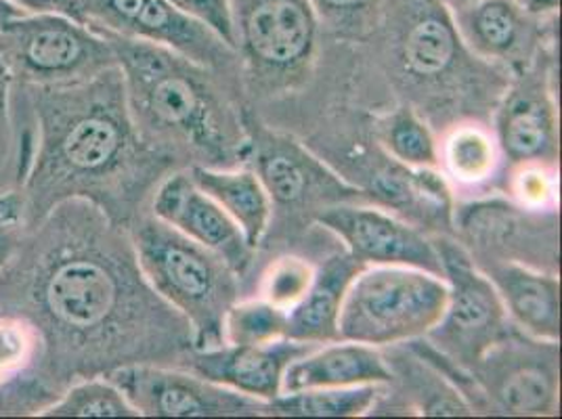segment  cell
<instances>
[{"label":"cell","mask_w":562,"mask_h":419,"mask_svg":"<svg viewBox=\"0 0 562 419\" xmlns=\"http://www.w3.org/2000/svg\"><path fill=\"white\" fill-rule=\"evenodd\" d=\"M443 264L447 304L443 317L426 340L460 372L469 373L485 352L504 340L515 326L492 281L474 264L469 252L449 237H435Z\"/></svg>","instance_id":"7"},{"label":"cell","mask_w":562,"mask_h":419,"mask_svg":"<svg viewBox=\"0 0 562 419\" xmlns=\"http://www.w3.org/2000/svg\"><path fill=\"white\" fill-rule=\"evenodd\" d=\"M363 264L345 250L326 258L315 271L301 301L285 310V338L322 347L336 342L345 294Z\"/></svg>","instance_id":"20"},{"label":"cell","mask_w":562,"mask_h":419,"mask_svg":"<svg viewBox=\"0 0 562 419\" xmlns=\"http://www.w3.org/2000/svg\"><path fill=\"white\" fill-rule=\"evenodd\" d=\"M476 267L492 281L518 331L538 340L561 342V283L554 271L506 258L485 260Z\"/></svg>","instance_id":"18"},{"label":"cell","mask_w":562,"mask_h":419,"mask_svg":"<svg viewBox=\"0 0 562 419\" xmlns=\"http://www.w3.org/2000/svg\"><path fill=\"white\" fill-rule=\"evenodd\" d=\"M0 315L36 324L64 388L126 365L183 367L188 321L145 280L128 227L70 200L20 234L0 267Z\"/></svg>","instance_id":"1"},{"label":"cell","mask_w":562,"mask_h":419,"mask_svg":"<svg viewBox=\"0 0 562 419\" xmlns=\"http://www.w3.org/2000/svg\"><path fill=\"white\" fill-rule=\"evenodd\" d=\"M285 338V308L267 301H235L223 319V344H265Z\"/></svg>","instance_id":"27"},{"label":"cell","mask_w":562,"mask_h":419,"mask_svg":"<svg viewBox=\"0 0 562 419\" xmlns=\"http://www.w3.org/2000/svg\"><path fill=\"white\" fill-rule=\"evenodd\" d=\"M315 220L336 235L345 244V250L363 267H416L443 278L435 237L430 239L418 227L398 220L384 210L340 202L317 210Z\"/></svg>","instance_id":"12"},{"label":"cell","mask_w":562,"mask_h":419,"mask_svg":"<svg viewBox=\"0 0 562 419\" xmlns=\"http://www.w3.org/2000/svg\"><path fill=\"white\" fill-rule=\"evenodd\" d=\"M24 89L38 124V147L18 189L20 229H32L70 200L91 202L131 227L175 163L140 137L120 68L71 84Z\"/></svg>","instance_id":"2"},{"label":"cell","mask_w":562,"mask_h":419,"mask_svg":"<svg viewBox=\"0 0 562 419\" xmlns=\"http://www.w3.org/2000/svg\"><path fill=\"white\" fill-rule=\"evenodd\" d=\"M554 166H539L527 163L520 166L516 174L515 193L522 202L525 210L546 208L550 202H554Z\"/></svg>","instance_id":"30"},{"label":"cell","mask_w":562,"mask_h":419,"mask_svg":"<svg viewBox=\"0 0 562 419\" xmlns=\"http://www.w3.org/2000/svg\"><path fill=\"white\" fill-rule=\"evenodd\" d=\"M198 22L209 25L229 47L235 48L234 22L229 0H170Z\"/></svg>","instance_id":"31"},{"label":"cell","mask_w":562,"mask_h":419,"mask_svg":"<svg viewBox=\"0 0 562 419\" xmlns=\"http://www.w3.org/2000/svg\"><path fill=\"white\" fill-rule=\"evenodd\" d=\"M319 27L347 41L372 36L384 25V0H308Z\"/></svg>","instance_id":"28"},{"label":"cell","mask_w":562,"mask_h":419,"mask_svg":"<svg viewBox=\"0 0 562 419\" xmlns=\"http://www.w3.org/2000/svg\"><path fill=\"white\" fill-rule=\"evenodd\" d=\"M45 418H139L135 407L108 377H91L71 384Z\"/></svg>","instance_id":"26"},{"label":"cell","mask_w":562,"mask_h":419,"mask_svg":"<svg viewBox=\"0 0 562 419\" xmlns=\"http://www.w3.org/2000/svg\"><path fill=\"white\" fill-rule=\"evenodd\" d=\"M393 382L395 373L382 350L370 344L336 340L315 347L292 361L283 375L281 393L361 384L391 386Z\"/></svg>","instance_id":"19"},{"label":"cell","mask_w":562,"mask_h":419,"mask_svg":"<svg viewBox=\"0 0 562 419\" xmlns=\"http://www.w3.org/2000/svg\"><path fill=\"white\" fill-rule=\"evenodd\" d=\"M128 231L145 280L188 321L193 349L221 347L223 319L237 301L239 278L211 250L151 212H140Z\"/></svg>","instance_id":"4"},{"label":"cell","mask_w":562,"mask_h":419,"mask_svg":"<svg viewBox=\"0 0 562 419\" xmlns=\"http://www.w3.org/2000/svg\"><path fill=\"white\" fill-rule=\"evenodd\" d=\"M520 7L538 20H552L559 18V9H561V0H518Z\"/></svg>","instance_id":"34"},{"label":"cell","mask_w":562,"mask_h":419,"mask_svg":"<svg viewBox=\"0 0 562 419\" xmlns=\"http://www.w3.org/2000/svg\"><path fill=\"white\" fill-rule=\"evenodd\" d=\"M82 18L91 27L170 48L221 76L239 61L235 48L170 0H82Z\"/></svg>","instance_id":"10"},{"label":"cell","mask_w":562,"mask_h":419,"mask_svg":"<svg viewBox=\"0 0 562 419\" xmlns=\"http://www.w3.org/2000/svg\"><path fill=\"white\" fill-rule=\"evenodd\" d=\"M447 281L416 267L372 264L351 281L338 338L391 349L422 340L443 317Z\"/></svg>","instance_id":"5"},{"label":"cell","mask_w":562,"mask_h":419,"mask_svg":"<svg viewBox=\"0 0 562 419\" xmlns=\"http://www.w3.org/2000/svg\"><path fill=\"white\" fill-rule=\"evenodd\" d=\"M61 395L43 331L20 315H0V418L43 416Z\"/></svg>","instance_id":"15"},{"label":"cell","mask_w":562,"mask_h":419,"mask_svg":"<svg viewBox=\"0 0 562 419\" xmlns=\"http://www.w3.org/2000/svg\"><path fill=\"white\" fill-rule=\"evenodd\" d=\"M313 349V344L294 342L290 338L265 344H221L212 349H193L183 363V370L198 373L241 395L269 403L281 395L283 375L290 363Z\"/></svg>","instance_id":"17"},{"label":"cell","mask_w":562,"mask_h":419,"mask_svg":"<svg viewBox=\"0 0 562 419\" xmlns=\"http://www.w3.org/2000/svg\"><path fill=\"white\" fill-rule=\"evenodd\" d=\"M93 30L116 55L128 112L145 143L172 163L235 168L248 160L250 143L229 94L216 80L221 73L170 48Z\"/></svg>","instance_id":"3"},{"label":"cell","mask_w":562,"mask_h":419,"mask_svg":"<svg viewBox=\"0 0 562 419\" xmlns=\"http://www.w3.org/2000/svg\"><path fill=\"white\" fill-rule=\"evenodd\" d=\"M18 15H24V11L18 9L15 4H11L9 0H0V27Z\"/></svg>","instance_id":"36"},{"label":"cell","mask_w":562,"mask_h":419,"mask_svg":"<svg viewBox=\"0 0 562 419\" xmlns=\"http://www.w3.org/2000/svg\"><path fill=\"white\" fill-rule=\"evenodd\" d=\"M539 55L531 66L522 68L495 116L497 149L513 166H554L559 158L557 103L548 68L539 64Z\"/></svg>","instance_id":"13"},{"label":"cell","mask_w":562,"mask_h":419,"mask_svg":"<svg viewBox=\"0 0 562 419\" xmlns=\"http://www.w3.org/2000/svg\"><path fill=\"white\" fill-rule=\"evenodd\" d=\"M460 41L476 59L527 68L543 50L552 20L531 18L518 0H479L451 13Z\"/></svg>","instance_id":"16"},{"label":"cell","mask_w":562,"mask_h":419,"mask_svg":"<svg viewBox=\"0 0 562 419\" xmlns=\"http://www.w3.org/2000/svg\"><path fill=\"white\" fill-rule=\"evenodd\" d=\"M559 342L513 329L470 372L481 411L513 418L559 414Z\"/></svg>","instance_id":"8"},{"label":"cell","mask_w":562,"mask_h":419,"mask_svg":"<svg viewBox=\"0 0 562 419\" xmlns=\"http://www.w3.org/2000/svg\"><path fill=\"white\" fill-rule=\"evenodd\" d=\"M11 78L0 64V177L13 154V122H11Z\"/></svg>","instance_id":"32"},{"label":"cell","mask_w":562,"mask_h":419,"mask_svg":"<svg viewBox=\"0 0 562 419\" xmlns=\"http://www.w3.org/2000/svg\"><path fill=\"white\" fill-rule=\"evenodd\" d=\"M313 271L315 269L301 258H281L271 267L269 275L265 278L262 298L288 310L305 294L308 283L313 280Z\"/></svg>","instance_id":"29"},{"label":"cell","mask_w":562,"mask_h":419,"mask_svg":"<svg viewBox=\"0 0 562 419\" xmlns=\"http://www.w3.org/2000/svg\"><path fill=\"white\" fill-rule=\"evenodd\" d=\"M235 50L267 84L294 82L313 59L319 25L308 0H229Z\"/></svg>","instance_id":"9"},{"label":"cell","mask_w":562,"mask_h":419,"mask_svg":"<svg viewBox=\"0 0 562 419\" xmlns=\"http://www.w3.org/2000/svg\"><path fill=\"white\" fill-rule=\"evenodd\" d=\"M386 386L361 384L281 393L269 400L267 416L280 418H363L370 416Z\"/></svg>","instance_id":"23"},{"label":"cell","mask_w":562,"mask_h":419,"mask_svg":"<svg viewBox=\"0 0 562 419\" xmlns=\"http://www.w3.org/2000/svg\"><path fill=\"white\" fill-rule=\"evenodd\" d=\"M472 2H479V0H446L447 9L453 13V11H460L464 7H469Z\"/></svg>","instance_id":"37"},{"label":"cell","mask_w":562,"mask_h":419,"mask_svg":"<svg viewBox=\"0 0 562 419\" xmlns=\"http://www.w3.org/2000/svg\"><path fill=\"white\" fill-rule=\"evenodd\" d=\"M189 177L204 193L229 214L248 246L257 250L269 231L273 202L260 183L257 172L248 168H209L189 166Z\"/></svg>","instance_id":"22"},{"label":"cell","mask_w":562,"mask_h":419,"mask_svg":"<svg viewBox=\"0 0 562 419\" xmlns=\"http://www.w3.org/2000/svg\"><path fill=\"white\" fill-rule=\"evenodd\" d=\"M175 231L221 258L237 278L248 271L255 250L239 227L209 193L193 183L188 170H175L151 193V210Z\"/></svg>","instance_id":"14"},{"label":"cell","mask_w":562,"mask_h":419,"mask_svg":"<svg viewBox=\"0 0 562 419\" xmlns=\"http://www.w3.org/2000/svg\"><path fill=\"white\" fill-rule=\"evenodd\" d=\"M378 139L395 162L418 170H437L441 166L439 145L414 110L398 107L391 116L384 117L378 128Z\"/></svg>","instance_id":"24"},{"label":"cell","mask_w":562,"mask_h":419,"mask_svg":"<svg viewBox=\"0 0 562 419\" xmlns=\"http://www.w3.org/2000/svg\"><path fill=\"white\" fill-rule=\"evenodd\" d=\"M9 2L22 11L55 13V15H64V18H70V20L85 24L82 0H9Z\"/></svg>","instance_id":"33"},{"label":"cell","mask_w":562,"mask_h":419,"mask_svg":"<svg viewBox=\"0 0 562 419\" xmlns=\"http://www.w3.org/2000/svg\"><path fill=\"white\" fill-rule=\"evenodd\" d=\"M439 156L453 181L462 185H481L495 172L497 143L479 126H458L447 137Z\"/></svg>","instance_id":"25"},{"label":"cell","mask_w":562,"mask_h":419,"mask_svg":"<svg viewBox=\"0 0 562 419\" xmlns=\"http://www.w3.org/2000/svg\"><path fill=\"white\" fill-rule=\"evenodd\" d=\"M20 234H22V231H18V229L0 227V267L4 264L7 258L11 257V252H13L15 244H18V239H20Z\"/></svg>","instance_id":"35"},{"label":"cell","mask_w":562,"mask_h":419,"mask_svg":"<svg viewBox=\"0 0 562 419\" xmlns=\"http://www.w3.org/2000/svg\"><path fill=\"white\" fill-rule=\"evenodd\" d=\"M145 418H260L269 403L168 365H126L103 375Z\"/></svg>","instance_id":"11"},{"label":"cell","mask_w":562,"mask_h":419,"mask_svg":"<svg viewBox=\"0 0 562 419\" xmlns=\"http://www.w3.org/2000/svg\"><path fill=\"white\" fill-rule=\"evenodd\" d=\"M255 172L271 202L283 206L306 204L315 197L324 200V189L336 193L342 202L359 197L357 189L340 183L322 163L290 140L262 143L255 151Z\"/></svg>","instance_id":"21"},{"label":"cell","mask_w":562,"mask_h":419,"mask_svg":"<svg viewBox=\"0 0 562 419\" xmlns=\"http://www.w3.org/2000/svg\"><path fill=\"white\" fill-rule=\"evenodd\" d=\"M0 64L22 87L71 84L117 66L97 30L55 13L18 15L2 25Z\"/></svg>","instance_id":"6"}]
</instances>
